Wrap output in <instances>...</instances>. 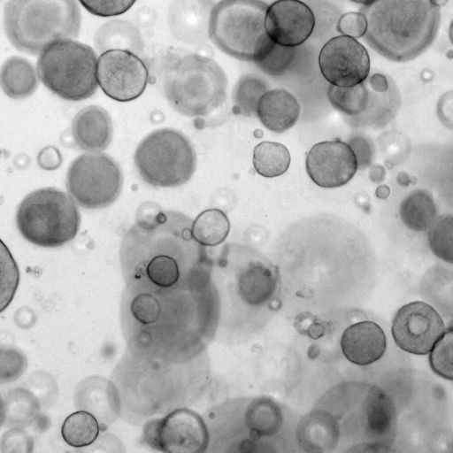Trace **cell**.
I'll use <instances>...</instances> for the list:
<instances>
[{
  "label": "cell",
  "instance_id": "6da1fadb",
  "mask_svg": "<svg viewBox=\"0 0 453 453\" xmlns=\"http://www.w3.org/2000/svg\"><path fill=\"white\" fill-rule=\"evenodd\" d=\"M439 8L432 0H372L360 10L366 19L365 38L388 59L415 58L436 36Z\"/></svg>",
  "mask_w": 453,
  "mask_h": 453
},
{
  "label": "cell",
  "instance_id": "7a4b0ae2",
  "mask_svg": "<svg viewBox=\"0 0 453 453\" xmlns=\"http://www.w3.org/2000/svg\"><path fill=\"white\" fill-rule=\"evenodd\" d=\"M81 13L76 0H8L4 29L19 51L37 55L50 43L78 36Z\"/></svg>",
  "mask_w": 453,
  "mask_h": 453
},
{
  "label": "cell",
  "instance_id": "3957f363",
  "mask_svg": "<svg viewBox=\"0 0 453 453\" xmlns=\"http://www.w3.org/2000/svg\"><path fill=\"white\" fill-rule=\"evenodd\" d=\"M226 76L212 59L188 54L171 62L164 74L163 89L170 105L181 115L208 117L226 99Z\"/></svg>",
  "mask_w": 453,
  "mask_h": 453
},
{
  "label": "cell",
  "instance_id": "277c9868",
  "mask_svg": "<svg viewBox=\"0 0 453 453\" xmlns=\"http://www.w3.org/2000/svg\"><path fill=\"white\" fill-rule=\"evenodd\" d=\"M267 8L260 0H222L211 9L208 35L227 55L254 62L273 43L265 26Z\"/></svg>",
  "mask_w": 453,
  "mask_h": 453
},
{
  "label": "cell",
  "instance_id": "5b68a950",
  "mask_svg": "<svg viewBox=\"0 0 453 453\" xmlns=\"http://www.w3.org/2000/svg\"><path fill=\"white\" fill-rule=\"evenodd\" d=\"M16 224L32 244L56 248L76 236L81 216L69 195L55 188H42L27 195L19 204Z\"/></svg>",
  "mask_w": 453,
  "mask_h": 453
},
{
  "label": "cell",
  "instance_id": "8992f818",
  "mask_svg": "<svg viewBox=\"0 0 453 453\" xmlns=\"http://www.w3.org/2000/svg\"><path fill=\"white\" fill-rule=\"evenodd\" d=\"M96 55L91 47L72 39L47 45L37 60L38 78L52 93L81 101L96 91Z\"/></svg>",
  "mask_w": 453,
  "mask_h": 453
},
{
  "label": "cell",
  "instance_id": "52a82bcc",
  "mask_svg": "<svg viewBox=\"0 0 453 453\" xmlns=\"http://www.w3.org/2000/svg\"><path fill=\"white\" fill-rule=\"evenodd\" d=\"M134 164L141 178L156 188H175L186 183L196 166V154L189 139L173 128H161L138 144Z\"/></svg>",
  "mask_w": 453,
  "mask_h": 453
},
{
  "label": "cell",
  "instance_id": "ba28073f",
  "mask_svg": "<svg viewBox=\"0 0 453 453\" xmlns=\"http://www.w3.org/2000/svg\"><path fill=\"white\" fill-rule=\"evenodd\" d=\"M66 189L74 203L85 209L109 206L119 197L123 187L119 165L109 155L88 152L69 165Z\"/></svg>",
  "mask_w": 453,
  "mask_h": 453
},
{
  "label": "cell",
  "instance_id": "9c48e42d",
  "mask_svg": "<svg viewBox=\"0 0 453 453\" xmlns=\"http://www.w3.org/2000/svg\"><path fill=\"white\" fill-rule=\"evenodd\" d=\"M143 439L150 447L163 452L199 453L205 450L209 434L197 413L177 409L162 418L149 421Z\"/></svg>",
  "mask_w": 453,
  "mask_h": 453
},
{
  "label": "cell",
  "instance_id": "30bf717a",
  "mask_svg": "<svg viewBox=\"0 0 453 453\" xmlns=\"http://www.w3.org/2000/svg\"><path fill=\"white\" fill-rule=\"evenodd\" d=\"M96 79L109 97L129 102L145 90L149 71L136 54L126 50H109L97 59Z\"/></svg>",
  "mask_w": 453,
  "mask_h": 453
},
{
  "label": "cell",
  "instance_id": "8fae6325",
  "mask_svg": "<svg viewBox=\"0 0 453 453\" xmlns=\"http://www.w3.org/2000/svg\"><path fill=\"white\" fill-rule=\"evenodd\" d=\"M446 332L440 314L421 301L401 307L392 324V335L403 350L415 354H428Z\"/></svg>",
  "mask_w": 453,
  "mask_h": 453
},
{
  "label": "cell",
  "instance_id": "7c38bea8",
  "mask_svg": "<svg viewBox=\"0 0 453 453\" xmlns=\"http://www.w3.org/2000/svg\"><path fill=\"white\" fill-rule=\"evenodd\" d=\"M319 65L322 75L331 84L351 87L366 80L370 58L359 42L342 35L326 42L319 52Z\"/></svg>",
  "mask_w": 453,
  "mask_h": 453
},
{
  "label": "cell",
  "instance_id": "4fadbf2b",
  "mask_svg": "<svg viewBox=\"0 0 453 453\" xmlns=\"http://www.w3.org/2000/svg\"><path fill=\"white\" fill-rule=\"evenodd\" d=\"M357 170L352 150L339 139L315 144L306 157L307 173L322 188H339L347 184Z\"/></svg>",
  "mask_w": 453,
  "mask_h": 453
},
{
  "label": "cell",
  "instance_id": "5bb4252c",
  "mask_svg": "<svg viewBox=\"0 0 453 453\" xmlns=\"http://www.w3.org/2000/svg\"><path fill=\"white\" fill-rule=\"evenodd\" d=\"M315 25L311 8L300 0H277L268 6L265 26L273 42L298 46L311 35Z\"/></svg>",
  "mask_w": 453,
  "mask_h": 453
},
{
  "label": "cell",
  "instance_id": "9a60e30c",
  "mask_svg": "<svg viewBox=\"0 0 453 453\" xmlns=\"http://www.w3.org/2000/svg\"><path fill=\"white\" fill-rule=\"evenodd\" d=\"M386 346L384 331L372 321H361L349 326L341 339L345 357L357 365H367L379 360Z\"/></svg>",
  "mask_w": 453,
  "mask_h": 453
},
{
  "label": "cell",
  "instance_id": "2e32d148",
  "mask_svg": "<svg viewBox=\"0 0 453 453\" xmlns=\"http://www.w3.org/2000/svg\"><path fill=\"white\" fill-rule=\"evenodd\" d=\"M212 5L206 0H175L169 10L173 34L187 43H198L208 36Z\"/></svg>",
  "mask_w": 453,
  "mask_h": 453
},
{
  "label": "cell",
  "instance_id": "e0dca14e",
  "mask_svg": "<svg viewBox=\"0 0 453 453\" xmlns=\"http://www.w3.org/2000/svg\"><path fill=\"white\" fill-rule=\"evenodd\" d=\"M112 133V122L109 113L98 105L82 109L72 123L75 143L88 152L104 150L111 142Z\"/></svg>",
  "mask_w": 453,
  "mask_h": 453
},
{
  "label": "cell",
  "instance_id": "ac0fdd59",
  "mask_svg": "<svg viewBox=\"0 0 453 453\" xmlns=\"http://www.w3.org/2000/svg\"><path fill=\"white\" fill-rule=\"evenodd\" d=\"M257 116L270 131L282 133L297 121L300 105L297 99L285 89L266 91L260 98Z\"/></svg>",
  "mask_w": 453,
  "mask_h": 453
},
{
  "label": "cell",
  "instance_id": "d6986e66",
  "mask_svg": "<svg viewBox=\"0 0 453 453\" xmlns=\"http://www.w3.org/2000/svg\"><path fill=\"white\" fill-rule=\"evenodd\" d=\"M38 74L27 58L10 57L0 67V87L13 99L28 97L36 90Z\"/></svg>",
  "mask_w": 453,
  "mask_h": 453
},
{
  "label": "cell",
  "instance_id": "ffe728a7",
  "mask_svg": "<svg viewBox=\"0 0 453 453\" xmlns=\"http://www.w3.org/2000/svg\"><path fill=\"white\" fill-rule=\"evenodd\" d=\"M275 277L264 264L251 263L240 275L238 287L242 298L250 305L266 302L275 288Z\"/></svg>",
  "mask_w": 453,
  "mask_h": 453
},
{
  "label": "cell",
  "instance_id": "44dd1931",
  "mask_svg": "<svg viewBox=\"0 0 453 453\" xmlns=\"http://www.w3.org/2000/svg\"><path fill=\"white\" fill-rule=\"evenodd\" d=\"M399 211L404 225L418 232L428 230L437 217L432 196L423 189L410 193L402 201Z\"/></svg>",
  "mask_w": 453,
  "mask_h": 453
},
{
  "label": "cell",
  "instance_id": "7402d4cb",
  "mask_svg": "<svg viewBox=\"0 0 453 453\" xmlns=\"http://www.w3.org/2000/svg\"><path fill=\"white\" fill-rule=\"evenodd\" d=\"M96 45L101 51L126 50L134 54L142 49L136 27L122 20H112L104 24L96 35Z\"/></svg>",
  "mask_w": 453,
  "mask_h": 453
},
{
  "label": "cell",
  "instance_id": "603a6c76",
  "mask_svg": "<svg viewBox=\"0 0 453 453\" xmlns=\"http://www.w3.org/2000/svg\"><path fill=\"white\" fill-rule=\"evenodd\" d=\"M230 222L225 212L219 209L202 211L192 221L191 233L194 239L203 246L214 247L227 237Z\"/></svg>",
  "mask_w": 453,
  "mask_h": 453
},
{
  "label": "cell",
  "instance_id": "cb8c5ba5",
  "mask_svg": "<svg viewBox=\"0 0 453 453\" xmlns=\"http://www.w3.org/2000/svg\"><path fill=\"white\" fill-rule=\"evenodd\" d=\"M289 164V151L281 143L263 142L254 149V168L264 177L273 178L281 175L288 170Z\"/></svg>",
  "mask_w": 453,
  "mask_h": 453
},
{
  "label": "cell",
  "instance_id": "d4e9b609",
  "mask_svg": "<svg viewBox=\"0 0 453 453\" xmlns=\"http://www.w3.org/2000/svg\"><path fill=\"white\" fill-rule=\"evenodd\" d=\"M61 434L69 446L83 448L96 440L99 434V425L94 415L85 411H78L65 419Z\"/></svg>",
  "mask_w": 453,
  "mask_h": 453
},
{
  "label": "cell",
  "instance_id": "484cf974",
  "mask_svg": "<svg viewBox=\"0 0 453 453\" xmlns=\"http://www.w3.org/2000/svg\"><path fill=\"white\" fill-rule=\"evenodd\" d=\"M267 82L259 76L246 74L242 76L233 90L234 111L247 117L256 114L258 102L268 91Z\"/></svg>",
  "mask_w": 453,
  "mask_h": 453
},
{
  "label": "cell",
  "instance_id": "4316f807",
  "mask_svg": "<svg viewBox=\"0 0 453 453\" xmlns=\"http://www.w3.org/2000/svg\"><path fill=\"white\" fill-rule=\"evenodd\" d=\"M327 96L332 105L347 115L361 113L366 109L369 102V91L365 81L351 87L331 84Z\"/></svg>",
  "mask_w": 453,
  "mask_h": 453
},
{
  "label": "cell",
  "instance_id": "83f0119b",
  "mask_svg": "<svg viewBox=\"0 0 453 453\" xmlns=\"http://www.w3.org/2000/svg\"><path fill=\"white\" fill-rule=\"evenodd\" d=\"M296 46H284L273 42L254 63L268 75L281 76L295 65L298 54Z\"/></svg>",
  "mask_w": 453,
  "mask_h": 453
},
{
  "label": "cell",
  "instance_id": "f1b7e54d",
  "mask_svg": "<svg viewBox=\"0 0 453 453\" xmlns=\"http://www.w3.org/2000/svg\"><path fill=\"white\" fill-rule=\"evenodd\" d=\"M19 283V270L6 244L0 239V313L12 303Z\"/></svg>",
  "mask_w": 453,
  "mask_h": 453
},
{
  "label": "cell",
  "instance_id": "f546056e",
  "mask_svg": "<svg viewBox=\"0 0 453 453\" xmlns=\"http://www.w3.org/2000/svg\"><path fill=\"white\" fill-rule=\"evenodd\" d=\"M246 419L252 431L271 434L280 426V412L273 403L260 399L250 405Z\"/></svg>",
  "mask_w": 453,
  "mask_h": 453
},
{
  "label": "cell",
  "instance_id": "4dcf8cb0",
  "mask_svg": "<svg viewBox=\"0 0 453 453\" xmlns=\"http://www.w3.org/2000/svg\"><path fill=\"white\" fill-rule=\"evenodd\" d=\"M453 218L451 215H442L436 218L429 227L428 241L433 252L441 259L452 263L453 261Z\"/></svg>",
  "mask_w": 453,
  "mask_h": 453
},
{
  "label": "cell",
  "instance_id": "1f68e13d",
  "mask_svg": "<svg viewBox=\"0 0 453 453\" xmlns=\"http://www.w3.org/2000/svg\"><path fill=\"white\" fill-rule=\"evenodd\" d=\"M27 358L25 353L12 346L0 344V383L18 380L26 371Z\"/></svg>",
  "mask_w": 453,
  "mask_h": 453
},
{
  "label": "cell",
  "instance_id": "d6a6232c",
  "mask_svg": "<svg viewBox=\"0 0 453 453\" xmlns=\"http://www.w3.org/2000/svg\"><path fill=\"white\" fill-rule=\"evenodd\" d=\"M452 328L447 330L443 336L435 343L430 351V365L432 369L440 376L452 380Z\"/></svg>",
  "mask_w": 453,
  "mask_h": 453
},
{
  "label": "cell",
  "instance_id": "836d02e7",
  "mask_svg": "<svg viewBox=\"0 0 453 453\" xmlns=\"http://www.w3.org/2000/svg\"><path fill=\"white\" fill-rule=\"evenodd\" d=\"M130 311L135 320L147 326L155 323L159 319L161 308L158 301L153 296L142 293L132 300Z\"/></svg>",
  "mask_w": 453,
  "mask_h": 453
},
{
  "label": "cell",
  "instance_id": "e575fe53",
  "mask_svg": "<svg viewBox=\"0 0 453 453\" xmlns=\"http://www.w3.org/2000/svg\"><path fill=\"white\" fill-rule=\"evenodd\" d=\"M91 14L110 17L124 13L136 0H79Z\"/></svg>",
  "mask_w": 453,
  "mask_h": 453
},
{
  "label": "cell",
  "instance_id": "d590c367",
  "mask_svg": "<svg viewBox=\"0 0 453 453\" xmlns=\"http://www.w3.org/2000/svg\"><path fill=\"white\" fill-rule=\"evenodd\" d=\"M32 438L20 428H12L6 432L0 441L2 452H31L33 450Z\"/></svg>",
  "mask_w": 453,
  "mask_h": 453
},
{
  "label": "cell",
  "instance_id": "8d00e7d4",
  "mask_svg": "<svg viewBox=\"0 0 453 453\" xmlns=\"http://www.w3.org/2000/svg\"><path fill=\"white\" fill-rule=\"evenodd\" d=\"M348 144L356 157L357 169L370 166L374 152L372 142L363 134H354Z\"/></svg>",
  "mask_w": 453,
  "mask_h": 453
},
{
  "label": "cell",
  "instance_id": "74e56055",
  "mask_svg": "<svg viewBox=\"0 0 453 453\" xmlns=\"http://www.w3.org/2000/svg\"><path fill=\"white\" fill-rule=\"evenodd\" d=\"M338 31L354 39L360 38L366 31V19L361 12H347L337 24Z\"/></svg>",
  "mask_w": 453,
  "mask_h": 453
},
{
  "label": "cell",
  "instance_id": "f35d334b",
  "mask_svg": "<svg viewBox=\"0 0 453 453\" xmlns=\"http://www.w3.org/2000/svg\"><path fill=\"white\" fill-rule=\"evenodd\" d=\"M37 161L42 168L52 170L60 165L62 157L58 150L54 147H46L39 153Z\"/></svg>",
  "mask_w": 453,
  "mask_h": 453
},
{
  "label": "cell",
  "instance_id": "ab89813d",
  "mask_svg": "<svg viewBox=\"0 0 453 453\" xmlns=\"http://www.w3.org/2000/svg\"><path fill=\"white\" fill-rule=\"evenodd\" d=\"M370 88L377 93H385L389 88L387 77L381 73H374L368 79Z\"/></svg>",
  "mask_w": 453,
  "mask_h": 453
},
{
  "label": "cell",
  "instance_id": "60d3db41",
  "mask_svg": "<svg viewBox=\"0 0 453 453\" xmlns=\"http://www.w3.org/2000/svg\"><path fill=\"white\" fill-rule=\"evenodd\" d=\"M385 177V170L381 165H374L370 169L369 178L372 182L379 183Z\"/></svg>",
  "mask_w": 453,
  "mask_h": 453
},
{
  "label": "cell",
  "instance_id": "b9f144b4",
  "mask_svg": "<svg viewBox=\"0 0 453 453\" xmlns=\"http://www.w3.org/2000/svg\"><path fill=\"white\" fill-rule=\"evenodd\" d=\"M389 194H390V189L386 185H381V186L378 187L376 189V196L379 198H386L389 196Z\"/></svg>",
  "mask_w": 453,
  "mask_h": 453
},
{
  "label": "cell",
  "instance_id": "7bdbcfd3",
  "mask_svg": "<svg viewBox=\"0 0 453 453\" xmlns=\"http://www.w3.org/2000/svg\"><path fill=\"white\" fill-rule=\"evenodd\" d=\"M397 181L402 186H407L411 182L409 176L405 173H401L397 176Z\"/></svg>",
  "mask_w": 453,
  "mask_h": 453
},
{
  "label": "cell",
  "instance_id": "ee69618b",
  "mask_svg": "<svg viewBox=\"0 0 453 453\" xmlns=\"http://www.w3.org/2000/svg\"><path fill=\"white\" fill-rule=\"evenodd\" d=\"M4 419H5L4 403L0 396V427L3 425Z\"/></svg>",
  "mask_w": 453,
  "mask_h": 453
},
{
  "label": "cell",
  "instance_id": "f6af8a7d",
  "mask_svg": "<svg viewBox=\"0 0 453 453\" xmlns=\"http://www.w3.org/2000/svg\"><path fill=\"white\" fill-rule=\"evenodd\" d=\"M432 2L438 7L444 5L448 0H432Z\"/></svg>",
  "mask_w": 453,
  "mask_h": 453
},
{
  "label": "cell",
  "instance_id": "bcb514c9",
  "mask_svg": "<svg viewBox=\"0 0 453 453\" xmlns=\"http://www.w3.org/2000/svg\"><path fill=\"white\" fill-rule=\"evenodd\" d=\"M351 2H354V3H357V4H369L370 2H372V0H350Z\"/></svg>",
  "mask_w": 453,
  "mask_h": 453
},
{
  "label": "cell",
  "instance_id": "7dc6e473",
  "mask_svg": "<svg viewBox=\"0 0 453 453\" xmlns=\"http://www.w3.org/2000/svg\"><path fill=\"white\" fill-rule=\"evenodd\" d=\"M209 4H211L212 6H214L215 4H217L218 3H219L220 1L222 0H206Z\"/></svg>",
  "mask_w": 453,
  "mask_h": 453
}]
</instances>
